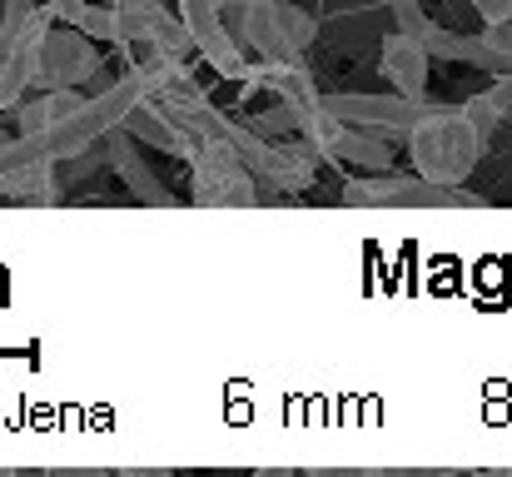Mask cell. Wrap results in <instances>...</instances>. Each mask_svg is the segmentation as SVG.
I'll return each mask as SVG.
<instances>
[{"label":"cell","instance_id":"obj_1","mask_svg":"<svg viewBox=\"0 0 512 477\" xmlns=\"http://www.w3.org/2000/svg\"><path fill=\"white\" fill-rule=\"evenodd\" d=\"M403 145H408V159H413V174L428 179V184H463V179L478 169V159L488 155V140H483L478 125L463 115V105H458V110L428 105V110L408 125Z\"/></svg>","mask_w":512,"mask_h":477},{"label":"cell","instance_id":"obj_2","mask_svg":"<svg viewBox=\"0 0 512 477\" xmlns=\"http://www.w3.org/2000/svg\"><path fill=\"white\" fill-rule=\"evenodd\" d=\"M224 140L229 150L244 159V169L269 184L274 194H304L319 174V155L299 140V135H259L254 125L224 120Z\"/></svg>","mask_w":512,"mask_h":477},{"label":"cell","instance_id":"obj_3","mask_svg":"<svg viewBox=\"0 0 512 477\" xmlns=\"http://www.w3.org/2000/svg\"><path fill=\"white\" fill-rule=\"evenodd\" d=\"M234 30L239 45L254 50V60H304L319 35L314 15L294 0H244Z\"/></svg>","mask_w":512,"mask_h":477},{"label":"cell","instance_id":"obj_4","mask_svg":"<svg viewBox=\"0 0 512 477\" xmlns=\"http://www.w3.org/2000/svg\"><path fill=\"white\" fill-rule=\"evenodd\" d=\"M189 199L204 204V209H244V204H259V179L244 169V159L229 150V140H214V145H189Z\"/></svg>","mask_w":512,"mask_h":477},{"label":"cell","instance_id":"obj_5","mask_svg":"<svg viewBox=\"0 0 512 477\" xmlns=\"http://www.w3.org/2000/svg\"><path fill=\"white\" fill-rule=\"evenodd\" d=\"M100 70V50L80 25L50 20L45 35L35 40L30 55V90H60V85H80Z\"/></svg>","mask_w":512,"mask_h":477},{"label":"cell","instance_id":"obj_6","mask_svg":"<svg viewBox=\"0 0 512 477\" xmlns=\"http://www.w3.org/2000/svg\"><path fill=\"white\" fill-rule=\"evenodd\" d=\"M120 50L130 55V65H150V60H184L194 40L184 20L160 0H130L120 5Z\"/></svg>","mask_w":512,"mask_h":477},{"label":"cell","instance_id":"obj_7","mask_svg":"<svg viewBox=\"0 0 512 477\" xmlns=\"http://www.w3.org/2000/svg\"><path fill=\"white\" fill-rule=\"evenodd\" d=\"M343 204L363 209V204H378V209H413V204H483L478 194H468L463 184H428L418 174H393V169H368L358 179H343Z\"/></svg>","mask_w":512,"mask_h":477},{"label":"cell","instance_id":"obj_8","mask_svg":"<svg viewBox=\"0 0 512 477\" xmlns=\"http://www.w3.org/2000/svg\"><path fill=\"white\" fill-rule=\"evenodd\" d=\"M319 105L334 120L353 125V130H368L378 140H403L408 125L428 110V100H403V95H393V100H383V95H319Z\"/></svg>","mask_w":512,"mask_h":477},{"label":"cell","instance_id":"obj_9","mask_svg":"<svg viewBox=\"0 0 512 477\" xmlns=\"http://www.w3.org/2000/svg\"><path fill=\"white\" fill-rule=\"evenodd\" d=\"M393 20H398V30H403L408 40H418V45L428 50V60L483 65V70H493V60H488V50L478 45V35H453V30H443L433 15H423L418 0H393Z\"/></svg>","mask_w":512,"mask_h":477},{"label":"cell","instance_id":"obj_10","mask_svg":"<svg viewBox=\"0 0 512 477\" xmlns=\"http://www.w3.org/2000/svg\"><path fill=\"white\" fill-rule=\"evenodd\" d=\"M428 50L418 45V40H408L403 30L383 45V55H378V75L393 85V95H403V100H423L428 95Z\"/></svg>","mask_w":512,"mask_h":477},{"label":"cell","instance_id":"obj_11","mask_svg":"<svg viewBox=\"0 0 512 477\" xmlns=\"http://www.w3.org/2000/svg\"><path fill=\"white\" fill-rule=\"evenodd\" d=\"M0 194L15 204H55L60 199V179H55V159L30 155L20 164H10L0 174Z\"/></svg>","mask_w":512,"mask_h":477},{"label":"cell","instance_id":"obj_12","mask_svg":"<svg viewBox=\"0 0 512 477\" xmlns=\"http://www.w3.org/2000/svg\"><path fill=\"white\" fill-rule=\"evenodd\" d=\"M105 140H110V164H115V174L130 184V194H135L140 204H170V189L155 179V169H150L145 159L135 155V145H130V135H125L120 125H115Z\"/></svg>","mask_w":512,"mask_h":477},{"label":"cell","instance_id":"obj_13","mask_svg":"<svg viewBox=\"0 0 512 477\" xmlns=\"http://www.w3.org/2000/svg\"><path fill=\"white\" fill-rule=\"evenodd\" d=\"M75 110H80L75 85H60V90H40L35 100H15V125H20V135H40V130H55Z\"/></svg>","mask_w":512,"mask_h":477},{"label":"cell","instance_id":"obj_14","mask_svg":"<svg viewBox=\"0 0 512 477\" xmlns=\"http://www.w3.org/2000/svg\"><path fill=\"white\" fill-rule=\"evenodd\" d=\"M120 130L130 135V140H140V145H150V150H170V155H179V135L170 130V120L150 105V100H140L125 120H120Z\"/></svg>","mask_w":512,"mask_h":477},{"label":"cell","instance_id":"obj_15","mask_svg":"<svg viewBox=\"0 0 512 477\" xmlns=\"http://www.w3.org/2000/svg\"><path fill=\"white\" fill-rule=\"evenodd\" d=\"M90 40H105V45H120V5H90L85 0V10H80V20H75Z\"/></svg>","mask_w":512,"mask_h":477},{"label":"cell","instance_id":"obj_16","mask_svg":"<svg viewBox=\"0 0 512 477\" xmlns=\"http://www.w3.org/2000/svg\"><path fill=\"white\" fill-rule=\"evenodd\" d=\"M478 45L488 50L493 70H508V65H512V25H483Z\"/></svg>","mask_w":512,"mask_h":477},{"label":"cell","instance_id":"obj_17","mask_svg":"<svg viewBox=\"0 0 512 477\" xmlns=\"http://www.w3.org/2000/svg\"><path fill=\"white\" fill-rule=\"evenodd\" d=\"M483 25H512V0H468Z\"/></svg>","mask_w":512,"mask_h":477},{"label":"cell","instance_id":"obj_18","mask_svg":"<svg viewBox=\"0 0 512 477\" xmlns=\"http://www.w3.org/2000/svg\"><path fill=\"white\" fill-rule=\"evenodd\" d=\"M45 10H50L55 20L75 25V20H80V10H85V0H45Z\"/></svg>","mask_w":512,"mask_h":477},{"label":"cell","instance_id":"obj_19","mask_svg":"<svg viewBox=\"0 0 512 477\" xmlns=\"http://www.w3.org/2000/svg\"><path fill=\"white\" fill-rule=\"evenodd\" d=\"M110 5H130V0H110Z\"/></svg>","mask_w":512,"mask_h":477}]
</instances>
